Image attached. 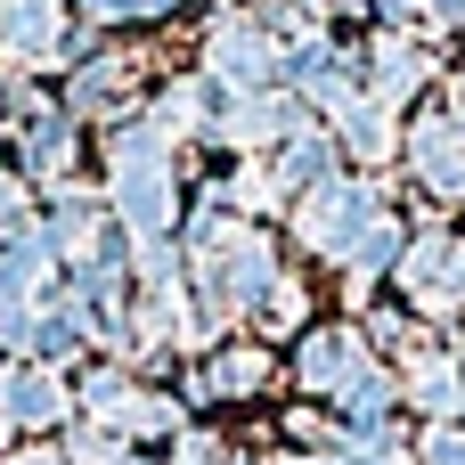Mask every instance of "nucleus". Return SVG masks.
<instances>
[{
  "mask_svg": "<svg viewBox=\"0 0 465 465\" xmlns=\"http://www.w3.org/2000/svg\"><path fill=\"white\" fill-rule=\"evenodd\" d=\"M302 237L319 253H360V237H376V196L360 180H319L302 204Z\"/></svg>",
  "mask_w": 465,
  "mask_h": 465,
  "instance_id": "f03ea898",
  "label": "nucleus"
},
{
  "mask_svg": "<svg viewBox=\"0 0 465 465\" xmlns=\"http://www.w3.org/2000/svg\"><path fill=\"white\" fill-rule=\"evenodd\" d=\"M114 204H123V221H131L139 237H163V221H172V180H163V131H155V123L114 139Z\"/></svg>",
  "mask_w": 465,
  "mask_h": 465,
  "instance_id": "f257e3e1",
  "label": "nucleus"
},
{
  "mask_svg": "<svg viewBox=\"0 0 465 465\" xmlns=\"http://www.w3.org/2000/svg\"><path fill=\"white\" fill-rule=\"evenodd\" d=\"M401 286L425 302V311H465V237H417L401 253Z\"/></svg>",
  "mask_w": 465,
  "mask_h": 465,
  "instance_id": "7ed1b4c3",
  "label": "nucleus"
},
{
  "mask_svg": "<svg viewBox=\"0 0 465 465\" xmlns=\"http://www.w3.org/2000/svg\"><path fill=\"white\" fill-rule=\"evenodd\" d=\"M376 82H384L392 98H401V90H417V82H425V49H401V41H384V49H376Z\"/></svg>",
  "mask_w": 465,
  "mask_h": 465,
  "instance_id": "f8f14e48",
  "label": "nucleus"
},
{
  "mask_svg": "<svg viewBox=\"0 0 465 465\" xmlns=\"http://www.w3.org/2000/svg\"><path fill=\"white\" fill-rule=\"evenodd\" d=\"M335 123H343V139H351L360 155H384V147H392V114H384V98H335Z\"/></svg>",
  "mask_w": 465,
  "mask_h": 465,
  "instance_id": "1a4fd4ad",
  "label": "nucleus"
},
{
  "mask_svg": "<svg viewBox=\"0 0 465 465\" xmlns=\"http://www.w3.org/2000/svg\"><path fill=\"white\" fill-rule=\"evenodd\" d=\"M368 376H376V368H368V343H360V335H343V327H319V335L302 343V384H311V392H335V401H351Z\"/></svg>",
  "mask_w": 465,
  "mask_h": 465,
  "instance_id": "20e7f679",
  "label": "nucleus"
},
{
  "mask_svg": "<svg viewBox=\"0 0 465 465\" xmlns=\"http://www.w3.org/2000/svg\"><path fill=\"white\" fill-rule=\"evenodd\" d=\"M74 465H123V441H106V433H82V441H74Z\"/></svg>",
  "mask_w": 465,
  "mask_h": 465,
  "instance_id": "4468645a",
  "label": "nucleus"
},
{
  "mask_svg": "<svg viewBox=\"0 0 465 465\" xmlns=\"http://www.w3.org/2000/svg\"><path fill=\"white\" fill-rule=\"evenodd\" d=\"M270 65H278L270 33H253V25H221L213 33V74L221 82H270Z\"/></svg>",
  "mask_w": 465,
  "mask_h": 465,
  "instance_id": "39448f33",
  "label": "nucleus"
},
{
  "mask_svg": "<svg viewBox=\"0 0 465 465\" xmlns=\"http://www.w3.org/2000/svg\"><path fill=\"white\" fill-rule=\"evenodd\" d=\"M319 172H327V147H319V139H302V147L286 155V180H319Z\"/></svg>",
  "mask_w": 465,
  "mask_h": 465,
  "instance_id": "2eb2a0df",
  "label": "nucleus"
},
{
  "mask_svg": "<svg viewBox=\"0 0 465 465\" xmlns=\"http://www.w3.org/2000/svg\"><path fill=\"white\" fill-rule=\"evenodd\" d=\"M0 33L25 41V49L49 41V33H57V0H8V8H0Z\"/></svg>",
  "mask_w": 465,
  "mask_h": 465,
  "instance_id": "9d476101",
  "label": "nucleus"
},
{
  "mask_svg": "<svg viewBox=\"0 0 465 465\" xmlns=\"http://www.w3.org/2000/svg\"><path fill=\"white\" fill-rule=\"evenodd\" d=\"M262 384H270V351H229V360L196 368V392H204V401H245V392H262Z\"/></svg>",
  "mask_w": 465,
  "mask_h": 465,
  "instance_id": "0eeeda50",
  "label": "nucleus"
},
{
  "mask_svg": "<svg viewBox=\"0 0 465 465\" xmlns=\"http://www.w3.org/2000/svg\"><path fill=\"white\" fill-rule=\"evenodd\" d=\"M433 465H465V433H433Z\"/></svg>",
  "mask_w": 465,
  "mask_h": 465,
  "instance_id": "dca6fc26",
  "label": "nucleus"
},
{
  "mask_svg": "<svg viewBox=\"0 0 465 465\" xmlns=\"http://www.w3.org/2000/svg\"><path fill=\"white\" fill-rule=\"evenodd\" d=\"M0 409H8V425H41V417L65 409V392H57L49 368H8L0 376Z\"/></svg>",
  "mask_w": 465,
  "mask_h": 465,
  "instance_id": "423d86ee",
  "label": "nucleus"
},
{
  "mask_svg": "<svg viewBox=\"0 0 465 465\" xmlns=\"http://www.w3.org/2000/svg\"><path fill=\"white\" fill-rule=\"evenodd\" d=\"M65 147H74V123H65V114H41V123H33V163H41V172H57V163H65Z\"/></svg>",
  "mask_w": 465,
  "mask_h": 465,
  "instance_id": "ddd939ff",
  "label": "nucleus"
},
{
  "mask_svg": "<svg viewBox=\"0 0 465 465\" xmlns=\"http://www.w3.org/2000/svg\"><path fill=\"white\" fill-rule=\"evenodd\" d=\"M409 392H417L425 409H458V401H465V384H458V368H450V360H417Z\"/></svg>",
  "mask_w": 465,
  "mask_h": 465,
  "instance_id": "9b49d317",
  "label": "nucleus"
},
{
  "mask_svg": "<svg viewBox=\"0 0 465 465\" xmlns=\"http://www.w3.org/2000/svg\"><path fill=\"white\" fill-rule=\"evenodd\" d=\"M409 147H417V163H425V180L441 196H465V155H458V139H450V123H417Z\"/></svg>",
  "mask_w": 465,
  "mask_h": 465,
  "instance_id": "6e6552de",
  "label": "nucleus"
},
{
  "mask_svg": "<svg viewBox=\"0 0 465 465\" xmlns=\"http://www.w3.org/2000/svg\"><path fill=\"white\" fill-rule=\"evenodd\" d=\"M8 465H57V458H49V450H25V458H8Z\"/></svg>",
  "mask_w": 465,
  "mask_h": 465,
  "instance_id": "f3484780",
  "label": "nucleus"
}]
</instances>
